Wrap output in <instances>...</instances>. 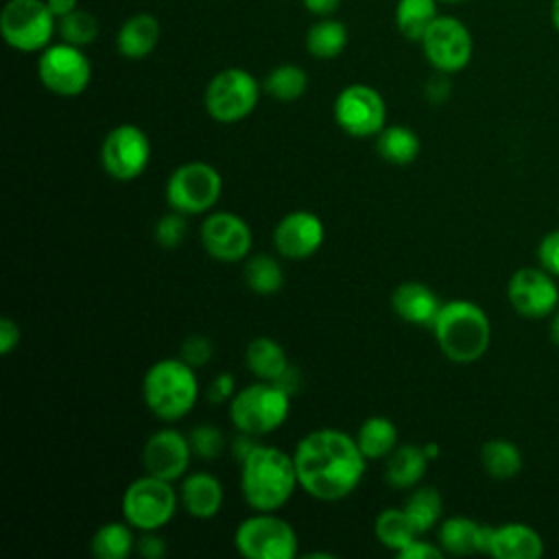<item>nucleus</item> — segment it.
Returning <instances> with one entry per match:
<instances>
[{"label":"nucleus","mask_w":559,"mask_h":559,"mask_svg":"<svg viewBox=\"0 0 559 559\" xmlns=\"http://www.w3.org/2000/svg\"><path fill=\"white\" fill-rule=\"evenodd\" d=\"M439 349L452 362H474L485 356L491 343V323L485 310L467 299H454L441 306L435 323Z\"/></svg>","instance_id":"nucleus-3"},{"label":"nucleus","mask_w":559,"mask_h":559,"mask_svg":"<svg viewBox=\"0 0 559 559\" xmlns=\"http://www.w3.org/2000/svg\"><path fill=\"white\" fill-rule=\"evenodd\" d=\"M20 343V325L11 317L0 319V354L7 356Z\"/></svg>","instance_id":"nucleus-44"},{"label":"nucleus","mask_w":559,"mask_h":559,"mask_svg":"<svg viewBox=\"0 0 559 559\" xmlns=\"http://www.w3.org/2000/svg\"><path fill=\"white\" fill-rule=\"evenodd\" d=\"M480 465L496 480L515 478L522 472V452L513 441L489 439L480 448Z\"/></svg>","instance_id":"nucleus-30"},{"label":"nucleus","mask_w":559,"mask_h":559,"mask_svg":"<svg viewBox=\"0 0 559 559\" xmlns=\"http://www.w3.org/2000/svg\"><path fill=\"white\" fill-rule=\"evenodd\" d=\"M234 389H236L234 376H231V373H218V376L210 382V386H207V391H205V397H207L212 404H223V402H227V400H231V397L236 395Z\"/></svg>","instance_id":"nucleus-41"},{"label":"nucleus","mask_w":559,"mask_h":559,"mask_svg":"<svg viewBox=\"0 0 559 559\" xmlns=\"http://www.w3.org/2000/svg\"><path fill=\"white\" fill-rule=\"evenodd\" d=\"M133 526L124 522H107L96 528L90 542V550L96 559H127L135 548Z\"/></svg>","instance_id":"nucleus-31"},{"label":"nucleus","mask_w":559,"mask_h":559,"mask_svg":"<svg viewBox=\"0 0 559 559\" xmlns=\"http://www.w3.org/2000/svg\"><path fill=\"white\" fill-rule=\"evenodd\" d=\"M325 229L321 218L308 210L288 212L273 229V245L286 260H304L319 251Z\"/></svg>","instance_id":"nucleus-18"},{"label":"nucleus","mask_w":559,"mask_h":559,"mask_svg":"<svg viewBox=\"0 0 559 559\" xmlns=\"http://www.w3.org/2000/svg\"><path fill=\"white\" fill-rule=\"evenodd\" d=\"M439 15V0H397L395 4V28L408 41H421L428 26Z\"/></svg>","instance_id":"nucleus-29"},{"label":"nucleus","mask_w":559,"mask_h":559,"mask_svg":"<svg viewBox=\"0 0 559 559\" xmlns=\"http://www.w3.org/2000/svg\"><path fill=\"white\" fill-rule=\"evenodd\" d=\"M439 2H448V4H459V2H467V0H439Z\"/></svg>","instance_id":"nucleus-51"},{"label":"nucleus","mask_w":559,"mask_h":559,"mask_svg":"<svg viewBox=\"0 0 559 559\" xmlns=\"http://www.w3.org/2000/svg\"><path fill=\"white\" fill-rule=\"evenodd\" d=\"M507 299L520 317L546 319L557 310L559 286L555 275H550L546 269L522 266L509 277Z\"/></svg>","instance_id":"nucleus-15"},{"label":"nucleus","mask_w":559,"mask_h":559,"mask_svg":"<svg viewBox=\"0 0 559 559\" xmlns=\"http://www.w3.org/2000/svg\"><path fill=\"white\" fill-rule=\"evenodd\" d=\"M550 341L559 349V310H555L552 319H550Z\"/></svg>","instance_id":"nucleus-48"},{"label":"nucleus","mask_w":559,"mask_h":559,"mask_svg":"<svg viewBox=\"0 0 559 559\" xmlns=\"http://www.w3.org/2000/svg\"><path fill=\"white\" fill-rule=\"evenodd\" d=\"M262 90L275 100L290 103L301 98L308 90V74L297 63H280L264 76Z\"/></svg>","instance_id":"nucleus-33"},{"label":"nucleus","mask_w":559,"mask_h":559,"mask_svg":"<svg viewBox=\"0 0 559 559\" xmlns=\"http://www.w3.org/2000/svg\"><path fill=\"white\" fill-rule=\"evenodd\" d=\"M297 467L293 454L258 443L240 461V491L253 511H277L295 493Z\"/></svg>","instance_id":"nucleus-2"},{"label":"nucleus","mask_w":559,"mask_h":559,"mask_svg":"<svg viewBox=\"0 0 559 559\" xmlns=\"http://www.w3.org/2000/svg\"><path fill=\"white\" fill-rule=\"evenodd\" d=\"M356 443L367 461L386 459L397 448V426L382 415L367 417L356 432Z\"/></svg>","instance_id":"nucleus-27"},{"label":"nucleus","mask_w":559,"mask_h":559,"mask_svg":"<svg viewBox=\"0 0 559 559\" xmlns=\"http://www.w3.org/2000/svg\"><path fill=\"white\" fill-rule=\"evenodd\" d=\"M234 546L247 559H293L299 539L295 528L275 511H255L236 526Z\"/></svg>","instance_id":"nucleus-9"},{"label":"nucleus","mask_w":559,"mask_h":559,"mask_svg":"<svg viewBox=\"0 0 559 559\" xmlns=\"http://www.w3.org/2000/svg\"><path fill=\"white\" fill-rule=\"evenodd\" d=\"M402 509H404L406 518L411 520L415 533L424 535L430 528H435V524L439 522L443 500H441V493L435 487H417L408 493Z\"/></svg>","instance_id":"nucleus-32"},{"label":"nucleus","mask_w":559,"mask_h":559,"mask_svg":"<svg viewBox=\"0 0 559 559\" xmlns=\"http://www.w3.org/2000/svg\"><path fill=\"white\" fill-rule=\"evenodd\" d=\"M373 533H376L378 542L393 552H400L406 544H411L415 537H419L415 533L411 520L406 518L404 509L380 511L376 518V524H373Z\"/></svg>","instance_id":"nucleus-34"},{"label":"nucleus","mask_w":559,"mask_h":559,"mask_svg":"<svg viewBox=\"0 0 559 559\" xmlns=\"http://www.w3.org/2000/svg\"><path fill=\"white\" fill-rule=\"evenodd\" d=\"M306 11L314 17H330L338 11L341 0H301Z\"/></svg>","instance_id":"nucleus-46"},{"label":"nucleus","mask_w":559,"mask_h":559,"mask_svg":"<svg viewBox=\"0 0 559 559\" xmlns=\"http://www.w3.org/2000/svg\"><path fill=\"white\" fill-rule=\"evenodd\" d=\"M441 301L432 288H428L421 282H402L395 286L391 295V308L393 312L413 325H430L435 323Z\"/></svg>","instance_id":"nucleus-20"},{"label":"nucleus","mask_w":559,"mask_h":559,"mask_svg":"<svg viewBox=\"0 0 559 559\" xmlns=\"http://www.w3.org/2000/svg\"><path fill=\"white\" fill-rule=\"evenodd\" d=\"M57 33H59L61 41L85 48V46L94 44L98 37V20L92 11L79 7L72 13L57 20Z\"/></svg>","instance_id":"nucleus-36"},{"label":"nucleus","mask_w":559,"mask_h":559,"mask_svg":"<svg viewBox=\"0 0 559 559\" xmlns=\"http://www.w3.org/2000/svg\"><path fill=\"white\" fill-rule=\"evenodd\" d=\"M179 504V493L170 480L144 474L122 493V515L135 531H159L166 526Z\"/></svg>","instance_id":"nucleus-8"},{"label":"nucleus","mask_w":559,"mask_h":559,"mask_svg":"<svg viewBox=\"0 0 559 559\" xmlns=\"http://www.w3.org/2000/svg\"><path fill=\"white\" fill-rule=\"evenodd\" d=\"M179 504L197 520L214 518L223 507V485L207 472L186 474L179 487Z\"/></svg>","instance_id":"nucleus-21"},{"label":"nucleus","mask_w":559,"mask_h":559,"mask_svg":"<svg viewBox=\"0 0 559 559\" xmlns=\"http://www.w3.org/2000/svg\"><path fill=\"white\" fill-rule=\"evenodd\" d=\"M190 459H192L190 439L175 428H162L153 432L146 439L142 450V463L146 474L170 480V483L186 476Z\"/></svg>","instance_id":"nucleus-17"},{"label":"nucleus","mask_w":559,"mask_h":559,"mask_svg":"<svg viewBox=\"0 0 559 559\" xmlns=\"http://www.w3.org/2000/svg\"><path fill=\"white\" fill-rule=\"evenodd\" d=\"M349 41V31L345 22L330 17H319L306 31V50L314 59H334L338 57Z\"/></svg>","instance_id":"nucleus-26"},{"label":"nucleus","mask_w":559,"mask_h":559,"mask_svg":"<svg viewBox=\"0 0 559 559\" xmlns=\"http://www.w3.org/2000/svg\"><path fill=\"white\" fill-rule=\"evenodd\" d=\"M162 26L153 13L140 11L129 15L116 33V50L120 57L138 61L148 57L159 44Z\"/></svg>","instance_id":"nucleus-22"},{"label":"nucleus","mask_w":559,"mask_h":559,"mask_svg":"<svg viewBox=\"0 0 559 559\" xmlns=\"http://www.w3.org/2000/svg\"><path fill=\"white\" fill-rule=\"evenodd\" d=\"M299 487L317 500H341L362 480L367 459L356 437L336 428L308 432L293 452Z\"/></svg>","instance_id":"nucleus-1"},{"label":"nucleus","mask_w":559,"mask_h":559,"mask_svg":"<svg viewBox=\"0 0 559 559\" xmlns=\"http://www.w3.org/2000/svg\"><path fill=\"white\" fill-rule=\"evenodd\" d=\"M135 548L144 559H162L166 555V542L157 535V531H142Z\"/></svg>","instance_id":"nucleus-42"},{"label":"nucleus","mask_w":559,"mask_h":559,"mask_svg":"<svg viewBox=\"0 0 559 559\" xmlns=\"http://www.w3.org/2000/svg\"><path fill=\"white\" fill-rule=\"evenodd\" d=\"M424 448V454L428 456V461H432V459H437L439 456V452H441V448H439V443H435V441H428V443H424L421 445Z\"/></svg>","instance_id":"nucleus-49"},{"label":"nucleus","mask_w":559,"mask_h":559,"mask_svg":"<svg viewBox=\"0 0 559 559\" xmlns=\"http://www.w3.org/2000/svg\"><path fill=\"white\" fill-rule=\"evenodd\" d=\"M201 245L218 262L245 260L253 245L247 221L234 212H212L201 225Z\"/></svg>","instance_id":"nucleus-16"},{"label":"nucleus","mask_w":559,"mask_h":559,"mask_svg":"<svg viewBox=\"0 0 559 559\" xmlns=\"http://www.w3.org/2000/svg\"><path fill=\"white\" fill-rule=\"evenodd\" d=\"M190 445H192V454L205 461H214L223 454L225 450V437L216 426L210 424H199L190 430L188 435Z\"/></svg>","instance_id":"nucleus-37"},{"label":"nucleus","mask_w":559,"mask_h":559,"mask_svg":"<svg viewBox=\"0 0 559 559\" xmlns=\"http://www.w3.org/2000/svg\"><path fill=\"white\" fill-rule=\"evenodd\" d=\"M142 397L146 408L164 421L186 417L199 397L194 367L183 358H162L153 362L142 380Z\"/></svg>","instance_id":"nucleus-4"},{"label":"nucleus","mask_w":559,"mask_h":559,"mask_svg":"<svg viewBox=\"0 0 559 559\" xmlns=\"http://www.w3.org/2000/svg\"><path fill=\"white\" fill-rule=\"evenodd\" d=\"M426 96L430 103H443L450 96V81L448 74L437 72L428 83H426Z\"/></svg>","instance_id":"nucleus-45"},{"label":"nucleus","mask_w":559,"mask_h":559,"mask_svg":"<svg viewBox=\"0 0 559 559\" xmlns=\"http://www.w3.org/2000/svg\"><path fill=\"white\" fill-rule=\"evenodd\" d=\"M487 555L496 559H539L544 555L542 535L522 522L491 526Z\"/></svg>","instance_id":"nucleus-19"},{"label":"nucleus","mask_w":559,"mask_h":559,"mask_svg":"<svg viewBox=\"0 0 559 559\" xmlns=\"http://www.w3.org/2000/svg\"><path fill=\"white\" fill-rule=\"evenodd\" d=\"M290 413V391L280 382H253L229 400V417L238 432L266 435L277 430Z\"/></svg>","instance_id":"nucleus-5"},{"label":"nucleus","mask_w":559,"mask_h":559,"mask_svg":"<svg viewBox=\"0 0 559 559\" xmlns=\"http://www.w3.org/2000/svg\"><path fill=\"white\" fill-rule=\"evenodd\" d=\"M491 526L465 515H454L439 526V546L450 555H474L489 550Z\"/></svg>","instance_id":"nucleus-23"},{"label":"nucleus","mask_w":559,"mask_h":559,"mask_svg":"<svg viewBox=\"0 0 559 559\" xmlns=\"http://www.w3.org/2000/svg\"><path fill=\"white\" fill-rule=\"evenodd\" d=\"M426 61L443 74H456L467 68L474 55V39L467 24L454 15H437L421 37Z\"/></svg>","instance_id":"nucleus-12"},{"label":"nucleus","mask_w":559,"mask_h":559,"mask_svg":"<svg viewBox=\"0 0 559 559\" xmlns=\"http://www.w3.org/2000/svg\"><path fill=\"white\" fill-rule=\"evenodd\" d=\"M550 22H552L555 31L559 33V0L550 2Z\"/></svg>","instance_id":"nucleus-50"},{"label":"nucleus","mask_w":559,"mask_h":559,"mask_svg":"<svg viewBox=\"0 0 559 559\" xmlns=\"http://www.w3.org/2000/svg\"><path fill=\"white\" fill-rule=\"evenodd\" d=\"M428 467V456L421 445L404 443L397 445L384 463V480L393 489H411L415 487Z\"/></svg>","instance_id":"nucleus-25"},{"label":"nucleus","mask_w":559,"mask_h":559,"mask_svg":"<svg viewBox=\"0 0 559 559\" xmlns=\"http://www.w3.org/2000/svg\"><path fill=\"white\" fill-rule=\"evenodd\" d=\"M37 76L41 85L63 98L79 96L92 81V61L81 46L59 41L39 52Z\"/></svg>","instance_id":"nucleus-11"},{"label":"nucleus","mask_w":559,"mask_h":559,"mask_svg":"<svg viewBox=\"0 0 559 559\" xmlns=\"http://www.w3.org/2000/svg\"><path fill=\"white\" fill-rule=\"evenodd\" d=\"M214 349H212V341L201 336V334H192L183 341L181 345V358L190 365V367H203L210 362Z\"/></svg>","instance_id":"nucleus-39"},{"label":"nucleus","mask_w":559,"mask_h":559,"mask_svg":"<svg viewBox=\"0 0 559 559\" xmlns=\"http://www.w3.org/2000/svg\"><path fill=\"white\" fill-rule=\"evenodd\" d=\"M537 262L550 275L559 277V229L548 231L537 245Z\"/></svg>","instance_id":"nucleus-40"},{"label":"nucleus","mask_w":559,"mask_h":559,"mask_svg":"<svg viewBox=\"0 0 559 559\" xmlns=\"http://www.w3.org/2000/svg\"><path fill=\"white\" fill-rule=\"evenodd\" d=\"M245 284L258 295H273L284 284V271L273 255L258 253L245 262Z\"/></svg>","instance_id":"nucleus-35"},{"label":"nucleus","mask_w":559,"mask_h":559,"mask_svg":"<svg viewBox=\"0 0 559 559\" xmlns=\"http://www.w3.org/2000/svg\"><path fill=\"white\" fill-rule=\"evenodd\" d=\"M221 173L205 162H188L175 168L166 181V203L170 210L190 214L210 212L221 199Z\"/></svg>","instance_id":"nucleus-10"},{"label":"nucleus","mask_w":559,"mask_h":559,"mask_svg":"<svg viewBox=\"0 0 559 559\" xmlns=\"http://www.w3.org/2000/svg\"><path fill=\"white\" fill-rule=\"evenodd\" d=\"M151 159L148 135L131 122L114 127L100 144V164L116 181L138 179Z\"/></svg>","instance_id":"nucleus-14"},{"label":"nucleus","mask_w":559,"mask_h":559,"mask_svg":"<svg viewBox=\"0 0 559 559\" xmlns=\"http://www.w3.org/2000/svg\"><path fill=\"white\" fill-rule=\"evenodd\" d=\"M46 4L57 20L72 13L74 9H79V0H46Z\"/></svg>","instance_id":"nucleus-47"},{"label":"nucleus","mask_w":559,"mask_h":559,"mask_svg":"<svg viewBox=\"0 0 559 559\" xmlns=\"http://www.w3.org/2000/svg\"><path fill=\"white\" fill-rule=\"evenodd\" d=\"M260 100V83L245 68H223L205 85L203 105L210 118L223 124L245 120Z\"/></svg>","instance_id":"nucleus-7"},{"label":"nucleus","mask_w":559,"mask_h":559,"mask_svg":"<svg viewBox=\"0 0 559 559\" xmlns=\"http://www.w3.org/2000/svg\"><path fill=\"white\" fill-rule=\"evenodd\" d=\"M378 155L395 166L413 164L421 151L419 135L402 124H389L376 135Z\"/></svg>","instance_id":"nucleus-28"},{"label":"nucleus","mask_w":559,"mask_h":559,"mask_svg":"<svg viewBox=\"0 0 559 559\" xmlns=\"http://www.w3.org/2000/svg\"><path fill=\"white\" fill-rule=\"evenodd\" d=\"M245 362L258 380L266 382H280L290 369L284 347L269 336H255L249 341L245 349Z\"/></svg>","instance_id":"nucleus-24"},{"label":"nucleus","mask_w":559,"mask_h":559,"mask_svg":"<svg viewBox=\"0 0 559 559\" xmlns=\"http://www.w3.org/2000/svg\"><path fill=\"white\" fill-rule=\"evenodd\" d=\"M0 33L17 52H41L52 44L57 17L46 0H7L0 11Z\"/></svg>","instance_id":"nucleus-6"},{"label":"nucleus","mask_w":559,"mask_h":559,"mask_svg":"<svg viewBox=\"0 0 559 559\" xmlns=\"http://www.w3.org/2000/svg\"><path fill=\"white\" fill-rule=\"evenodd\" d=\"M334 120L352 138H371L386 127V103L367 83H349L334 98Z\"/></svg>","instance_id":"nucleus-13"},{"label":"nucleus","mask_w":559,"mask_h":559,"mask_svg":"<svg viewBox=\"0 0 559 559\" xmlns=\"http://www.w3.org/2000/svg\"><path fill=\"white\" fill-rule=\"evenodd\" d=\"M400 559H441L443 557V548L435 546V544H428V542H421V539H413L411 544H406L400 552H397Z\"/></svg>","instance_id":"nucleus-43"},{"label":"nucleus","mask_w":559,"mask_h":559,"mask_svg":"<svg viewBox=\"0 0 559 559\" xmlns=\"http://www.w3.org/2000/svg\"><path fill=\"white\" fill-rule=\"evenodd\" d=\"M188 231V223H186V214L183 212H168L164 214L157 223H155V240L157 245H162L164 249H175L183 242Z\"/></svg>","instance_id":"nucleus-38"}]
</instances>
